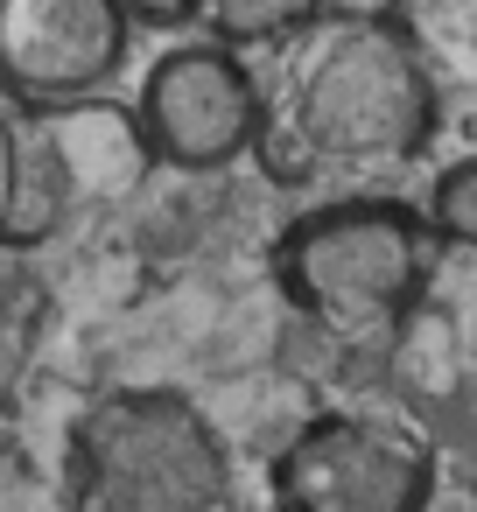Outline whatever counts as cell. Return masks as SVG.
<instances>
[{
  "mask_svg": "<svg viewBox=\"0 0 477 512\" xmlns=\"http://www.w3.org/2000/svg\"><path fill=\"white\" fill-rule=\"evenodd\" d=\"M435 113V71L400 15H323L288 43L253 155H267L274 183L379 176L435 141Z\"/></svg>",
  "mask_w": 477,
  "mask_h": 512,
  "instance_id": "cell-1",
  "label": "cell"
},
{
  "mask_svg": "<svg viewBox=\"0 0 477 512\" xmlns=\"http://www.w3.org/2000/svg\"><path fill=\"white\" fill-rule=\"evenodd\" d=\"M225 435L169 386L92 400L64 442V512H232Z\"/></svg>",
  "mask_w": 477,
  "mask_h": 512,
  "instance_id": "cell-2",
  "label": "cell"
},
{
  "mask_svg": "<svg viewBox=\"0 0 477 512\" xmlns=\"http://www.w3.org/2000/svg\"><path fill=\"white\" fill-rule=\"evenodd\" d=\"M435 246L442 239L407 197H330L281 232L274 274L288 302L330 337H386L414 316Z\"/></svg>",
  "mask_w": 477,
  "mask_h": 512,
  "instance_id": "cell-3",
  "label": "cell"
},
{
  "mask_svg": "<svg viewBox=\"0 0 477 512\" xmlns=\"http://www.w3.org/2000/svg\"><path fill=\"white\" fill-rule=\"evenodd\" d=\"M260 127H267L260 71L211 36L169 43L141 78V148L183 176L232 169L239 155L260 148Z\"/></svg>",
  "mask_w": 477,
  "mask_h": 512,
  "instance_id": "cell-4",
  "label": "cell"
},
{
  "mask_svg": "<svg viewBox=\"0 0 477 512\" xmlns=\"http://www.w3.org/2000/svg\"><path fill=\"white\" fill-rule=\"evenodd\" d=\"M428 491V442L372 414H323L274 456L281 512H428Z\"/></svg>",
  "mask_w": 477,
  "mask_h": 512,
  "instance_id": "cell-5",
  "label": "cell"
},
{
  "mask_svg": "<svg viewBox=\"0 0 477 512\" xmlns=\"http://www.w3.org/2000/svg\"><path fill=\"white\" fill-rule=\"evenodd\" d=\"M134 50V0H0V99L15 113L92 106Z\"/></svg>",
  "mask_w": 477,
  "mask_h": 512,
  "instance_id": "cell-6",
  "label": "cell"
},
{
  "mask_svg": "<svg viewBox=\"0 0 477 512\" xmlns=\"http://www.w3.org/2000/svg\"><path fill=\"white\" fill-rule=\"evenodd\" d=\"M204 22L211 43L225 50H260V43H295L309 22H323V0H183Z\"/></svg>",
  "mask_w": 477,
  "mask_h": 512,
  "instance_id": "cell-7",
  "label": "cell"
},
{
  "mask_svg": "<svg viewBox=\"0 0 477 512\" xmlns=\"http://www.w3.org/2000/svg\"><path fill=\"white\" fill-rule=\"evenodd\" d=\"M421 218H428V232H435L442 246L477 253V155H463V162H449V169L435 176Z\"/></svg>",
  "mask_w": 477,
  "mask_h": 512,
  "instance_id": "cell-8",
  "label": "cell"
},
{
  "mask_svg": "<svg viewBox=\"0 0 477 512\" xmlns=\"http://www.w3.org/2000/svg\"><path fill=\"white\" fill-rule=\"evenodd\" d=\"M379 8H386V15H407V8H421V0H379Z\"/></svg>",
  "mask_w": 477,
  "mask_h": 512,
  "instance_id": "cell-9",
  "label": "cell"
}]
</instances>
